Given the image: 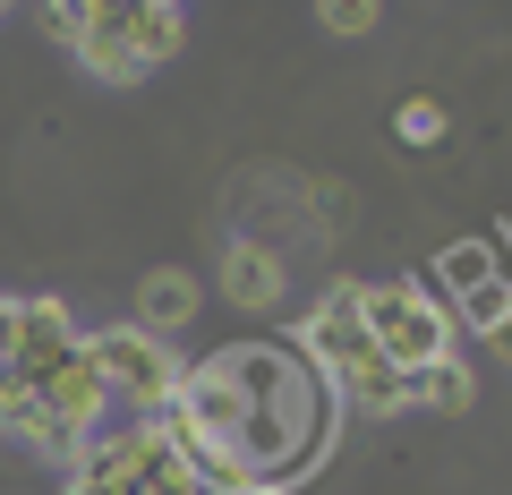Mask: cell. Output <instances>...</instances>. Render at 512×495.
Listing matches in <instances>:
<instances>
[{"mask_svg":"<svg viewBox=\"0 0 512 495\" xmlns=\"http://www.w3.org/2000/svg\"><path fill=\"white\" fill-rule=\"evenodd\" d=\"M163 427L188 444V461L214 487H282L325 444V393L291 342H239L222 359L188 367Z\"/></svg>","mask_w":512,"mask_h":495,"instance_id":"obj_1","label":"cell"},{"mask_svg":"<svg viewBox=\"0 0 512 495\" xmlns=\"http://www.w3.org/2000/svg\"><path fill=\"white\" fill-rule=\"evenodd\" d=\"M291 350H299L308 367H325L333 385H342V402L367 410V419H384V410H410V376L376 350V333H367V316H359V291H333L325 308H316L308 325L291 333Z\"/></svg>","mask_w":512,"mask_h":495,"instance_id":"obj_2","label":"cell"},{"mask_svg":"<svg viewBox=\"0 0 512 495\" xmlns=\"http://www.w3.org/2000/svg\"><path fill=\"white\" fill-rule=\"evenodd\" d=\"M86 350L111 376V402H128V410H171L180 385H188L180 350L163 333H146V325H103V333H86Z\"/></svg>","mask_w":512,"mask_h":495,"instance_id":"obj_3","label":"cell"},{"mask_svg":"<svg viewBox=\"0 0 512 495\" xmlns=\"http://www.w3.org/2000/svg\"><path fill=\"white\" fill-rule=\"evenodd\" d=\"M359 316H367L376 350L402 367V376L453 359V342H444V308H436L427 291H410V282H376V291H359Z\"/></svg>","mask_w":512,"mask_h":495,"instance_id":"obj_4","label":"cell"},{"mask_svg":"<svg viewBox=\"0 0 512 495\" xmlns=\"http://www.w3.org/2000/svg\"><path fill=\"white\" fill-rule=\"evenodd\" d=\"M86 350V333L69 325V308L60 299H18V350H9V393H35V385H52L60 367ZM0 393V402H9Z\"/></svg>","mask_w":512,"mask_h":495,"instance_id":"obj_5","label":"cell"},{"mask_svg":"<svg viewBox=\"0 0 512 495\" xmlns=\"http://www.w3.org/2000/svg\"><path fill=\"white\" fill-rule=\"evenodd\" d=\"M77 60H86L103 86H137V77H154V69H146V52H137V9H128V0H94Z\"/></svg>","mask_w":512,"mask_h":495,"instance_id":"obj_6","label":"cell"},{"mask_svg":"<svg viewBox=\"0 0 512 495\" xmlns=\"http://www.w3.org/2000/svg\"><path fill=\"white\" fill-rule=\"evenodd\" d=\"M282 291H291V274H282L274 248H256V239H231V248H222V299H231V308L274 316Z\"/></svg>","mask_w":512,"mask_h":495,"instance_id":"obj_7","label":"cell"},{"mask_svg":"<svg viewBox=\"0 0 512 495\" xmlns=\"http://www.w3.org/2000/svg\"><path fill=\"white\" fill-rule=\"evenodd\" d=\"M188 316H197V282H188L180 265H154V274L137 282V325H146V333H163V342H171V333H180Z\"/></svg>","mask_w":512,"mask_h":495,"instance_id":"obj_8","label":"cell"},{"mask_svg":"<svg viewBox=\"0 0 512 495\" xmlns=\"http://www.w3.org/2000/svg\"><path fill=\"white\" fill-rule=\"evenodd\" d=\"M470 402H478V376L461 359H436V367L410 376V410H444V419H453V410H470Z\"/></svg>","mask_w":512,"mask_h":495,"instance_id":"obj_9","label":"cell"},{"mask_svg":"<svg viewBox=\"0 0 512 495\" xmlns=\"http://www.w3.org/2000/svg\"><path fill=\"white\" fill-rule=\"evenodd\" d=\"M180 43H188V18L171 0H146V9H137V52H146V69H163Z\"/></svg>","mask_w":512,"mask_h":495,"instance_id":"obj_10","label":"cell"},{"mask_svg":"<svg viewBox=\"0 0 512 495\" xmlns=\"http://www.w3.org/2000/svg\"><path fill=\"white\" fill-rule=\"evenodd\" d=\"M393 137H402L410 154H427V146H444V103H436V94H410V103L393 111Z\"/></svg>","mask_w":512,"mask_h":495,"instance_id":"obj_11","label":"cell"},{"mask_svg":"<svg viewBox=\"0 0 512 495\" xmlns=\"http://www.w3.org/2000/svg\"><path fill=\"white\" fill-rule=\"evenodd\" d=\"M495 274H504V265H495V248H478V239H461V248H444V282H453L461 299H478V291H487Z\"/></svg>","mask_w":512,"mask_h":495,"instance_id":"obj_12","label":"cell"},{"mask_svg":"<svg viewBox=\"0 0 512 495\" xmlns=\"http://www.w3.org/2000/svg\"><path fill=\"white\" fill-rule=\"evenodd\" d=\"M325 35H342V43L376 35V0H325Z\"/></svg>","mask_w":512,"mask_h":495,"instance_id":"obj_13","label":"cell"},{"mask_svg":"<svg viewBox=\"0 0 512 495\" xmlns=\"http://www.w3.org/2000/svg\"><path fill=\"white\" fill-rule=\"evenodd\" d=\"M461 308H470V325H478V333H487V325H495V316H504V308H512V274H495V282H487V291H478V299H461Z\"/></svg>","mask_w":512,"mask_h":495,"instance_id":"obj_14","label":"cell"},{"mask_svg":"<svg viewBox=\"0 0 512 495\" xmlns=\"http://www.w3.org/2000/svg\"><path fill=\"white\" fill-rule=\"evenodd\" d=\"M86 18H94V9H43V26H52V35L69 43V52H77V43H86Z\"/></svg>","mask_w":512,"mask_h":495,"instance_id":"obj_15","label":"cell"},{"mask_svg":"<svg viewBox=\"0 0 512 495\" xmlns=\"http://www.w3.org/2000/svg\"><path fill=\"white\" fill-rule=\"evenodd\" d=\"M9 350H18V299H0V393H9Z\"/></svg>","mask_w":512,"mask_h":495,"instance_id":"obj_16","label":"cell"},{"mask_svg":"<svg viewBox=\"0 0 512 495\" xmlns=\"http://www.w3.org/2000/svg\"><path fill=\"white\" fill-rule=\"evenodd\" d=\"M316 205H325V222H342L350 214V188L342 180H316Z\"/></svg>","mask_w":512,"mask_h":495,"instance_id":"obj_17","label":"cell"},{"mask_svg":"<svg viewBox=\"0 0 512 495\" xmlns=\"http://www.w3.org/2000/svg\"><path fill=\"white\" fill-rule=\"evenodd\" d=\"M487 350H495V359L512 367V308H504V316H495V325H487Z\"/></svg>","mask_w":512,"mask_h":495,"instance_id":"obj_18","label":"cell"}]
</instances>
